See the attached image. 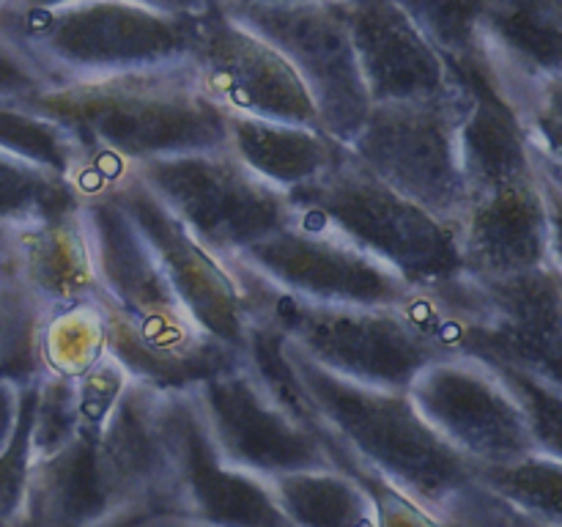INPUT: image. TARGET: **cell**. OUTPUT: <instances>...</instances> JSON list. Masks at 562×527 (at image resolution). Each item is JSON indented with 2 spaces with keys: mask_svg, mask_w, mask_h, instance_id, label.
<instances>
[{
  "mask_svg": "<svg viewBox=\"0 0 562 527\" xmlns=\"http://www.w3.org/2000/svg\"><path fill=\"white\" fill-rule=\"evenodd\" d=\"M283 349L307 421L340 470L393 489L456 527H527L481 486L477 467L423 421L406 390L362 388L318 368L285 340Z\"/></svg>",
  "mask_w": 562,
  "mask_h": 527,
  "instance_id": "obj_1",
  "label": "cell"
},
{
  "mask_svg": "<svg viewBox=\"0 0 562 527\" xmlns=\"http://www.w3.org/2000/svg\"><path fill=\"white\" fill-rule=\"evenodd\" d=\"M25 104L69 130L91 168L228 146V115L201 91L190 64L58 82Z\"/></svg>",
  "mask_w": 562,
  "mask_h": 527,
  "instance_id": "obj_2",
  "label": "cell"
},
{
  "mask_svg": "<svg viewBox=\"0 0 562 527\" xmlns=\"http://www.w3.org/2000/svg\"><path fill=\"white\" fill-rule=\"evenodd\" d=\"M195 16L137 0H14L0 9V33L58 86L187 64Z\"/></svg>",
  "mask_w": 562,
  "mask_h": 527,
  "instance_id": "obj_3",
  "label": "cell"
},
{
  "mask_svg": "<svg viewBox=\"0 0 562 527\" xmlns=\"http://www.w3.org/2000/svg\"><path fill=\"white\" fill-rule=\"evenodd\" d=\"M247 318L269 324L280 338L324 371L362 388L406 390L437 357L401 307L307 302L231 269Z\"/></svg>",
  "mask_w": 562,
  "mask_h": 527,
  "instance_id": "obj_4",
  "label": "cell"
},
{
  "mask_svg": "<svg viewBox=\"0 0 562 527\" xmlns=\"http://www.w3.org/2000/svg\"><path fill=\"white\" fill-rule=\"evenodd\" d=\"M294 209L313 214L415 289L464 272L459 231L373 176L349 146L305 184L289 192Z\"/></svg>",
  "mask_w": 562,
  "mask_h": 527,
  "instance_id": "obj_5",
  "label": "cell"
},
{
  "mask_svg": "<svg viewBox=\"0 0 562 527\" xmlns=\"http://www.w3.org/2000/svg\"><path fill=\"white\" fill-rule=\"evenodd\" d=\"M132 176L217 258L256 245L289 220V192L252 173L225 148L146 159Z\"/></svg>",
  "mask_w": 562,
  "mask_h": 527,
  "instance_id": "obj_6",
  "label": "cell"
},
{
  "mask_svg": "<svg viewBox=\"0 0 562 527\" xmlns=\"http://www.w3.org/2000/svg\"><path fill=\"white\" fill-rule=\"evenodd\" d=\"M464 86L445 99L371 104L351 154L373 176L459 231L467 212V173L461 154Z\"/></svg>",
  "mask_w": 562,
  "mask_h": 527,
  "instance_id": "obj_7",
  "label": "cell"
},
{
  "mask_svg": "<svg viewBox=\"0 0 562 527\" xmlns=\"http://www.w3.org/2000/svg\"><path fill=\"white\" fill-rule=\"evenodd\" d=\"M223 261L269 289L307 302L404 307L417 291L393 267L294 206L280 228Z\"/></svg>",
  "mask_w": 562,
  "mask_h": 527,
  "instance_id": "obj_8",
  "label": "cell"
},
{
  "mask_svg": "<svg viewBox=\"0 0 562 527\" xmlns=\"http://www.w3.org/2000/svg\"><path fill=\"white\" fill-rule=\"evenodd\" d=\"M406 395L423 421L475 467L547 453L514 377L503 368L475 357H434Z\"/></svg>",
  "mask_w": 562,
  "mask_h": 527,
  "instance_id": "obj_9",
  "label": "cell"
},
{
  "mask_svg": "<svg viewBox=\"0 0 562 527\" xmlns=\"http://www.w3.org/2000/svg\"><path fill=\"white\" fill-rule=\"evenodd\" d=\"M209 442L228 464L252 475L338 467L302 412L280 401L239 357L234 368L187 384Z\"/></svg>",
  "mask_w": 562,
  "mask_h": 527,
  "instance_id": "obj_10",
  "label": "cell"
},
{
  "mask_svg": "<svg viewBox=\"0 0 562 527\" xmlns=\"http://www.w3.org/2000/svg\"><path fill=\"white\" fill-rule=\"evenodd\" d=\"M187 64L201 91L225 115L322 130L316 104L294 66L220 3L195 16Z\"/></svg>",
  "mask_w": 562,
  "mask_h": 527,
  "instance_id": "obj_11",
  "label": "cell"
},
{
  "mask_svg": "<svg viewBox=\"0 0 562 527\" xmlns=\"http://www.w3.org/2000/svg\"><path fill=\"white\" fill-rule=\"evenodd\" d=\"M223 9L267 38L294 66L316 104L318 126L349 146L371 113V99L351 47L344 0Z\"/></svg>",
  "mask_w": 562,
  "mask_h": 527,
  "instance_id": "obj_12",
  "label": "cell"
},
{
  "mask_svg": "<svg viewBox=\"0 0 562 527\" xmlns=\"http://www.w3.org/2000/svg\"><path fill=\"white\" fill-rule=\"evenodd\" d=\"M173 478L165 514L203 527H294L263 478L228 464L209 442L184 388L165 390Z\"/></svg>",
  "mask_w": 562,
  "mask_h": 527,
  "instance_id": "obj_13",
  "label": "cell"
},
{
  "mask_svg": "<svg viewBox=\"0 0 562 527\" xmlns=\"http://www.w3.org/2000/svg\"><path fill=\"white\" fill-rule=\"evenodd\" d=\"M554 195L543 173L472 192L459 223L464 269L472 274H519L558 267Z\"/></svg>",
  "mask_w": 562,
  "mask_h": 527,
  "instance_id": "obj_14",
  "label": "cell"
},
{
  "mask_svg": "<svg viewBox=\"0 0 562 527\" xmlns=\"http://www.w3.org/2000/svg\"><path fill=\"white\" fill-rule=\"evenodd\" d=\"M351 47L371 104L428 102L461 88L450 60L393 0H344Z\"/></svg>",
  "mask_w": 562,
  "mask_h": 527,
  "instance_id": "obj_15",
  "label": "cell"
},
{
  "mask_svg": "<svg viewBox=\"0 0 562 527\" xmlns=\"http://www.w3.org/2000/svg\"><path fill=\"white\" fill-rule=\"evenodd\" d=\"M340 146L344 143L313 126L228 115V152L283 192L322 173Z\"/></svg>",
  "mask_w": 562,
  "mask_h": 527,
  "instance_id": "obj_16",
  "label": "cell"
},
{
  "mask_svg": "<svg viewBox=\"0 0 562 527\" xmlns=\"http://www.w3.org/2000/svg\"><path fill=\"white\" fill-rule=\"evenodd\" d=\"M267 483L294 527H379L373 494L340 467L283 472Z\"/></svg>",
  "mask_w": 562,
  "mask_h": 527,
  "instance_id": "obj_17",
  "label": "cell"
},
{
  "mask_svg": "<svg viewBox=\"0 0 562 527\" xmlns=\"http://www.w3.org/2000/svg\"><path fill=\"white\" fill-rule=\"evenodd\" d=\"M80 203L64 176L0 148V228L53 223L75 214Z\"/></svg>",
  "mask_w": 562,
  "mask_h": 527,
  "instance_id": "obj_18",
  "label": "cell"
},
{
  "mask_svg": "<svg viewBox=\"0 0 562 527\" xmlns=\"http://www.w3.org/2000/svg\"><path fill=\"white\" fill-rule=\"evenodd\" d=\"M477 481L527 525L560 527V456L532 453L508 464L477 467Z\"/></svg>",
  "mask_w": 562,
  "mask_h": 527,
  "instance_id": "obj_19",
  "label": "cell"
},
{
  "mask_svg": "<svg viewBox=\"0 0 562 527\" xmlns=\"http://www.w3.org/2000/svg\"><path fill=\"white\" fill-rule=\"evenodd\" d=\"M450 60L453 69L470 64L477 53L483 0H393Z\"/></svg>",
  "mask_w": 562,
  "mask_h": 527,
  "instance_id": "obj_20",
  "label": "cell"
},
{
  "mask_svg": "<svg viewBox=\"0 0 562 527\" xmlns=\"http://www.w3.org/2000/svg\"><path fill=\"white\" fill-rule=\"evenodd\" d=\"M38 384V382H36ZM36 384L31 388L22 412L20 428L9 448L0 453V525H11L20 519L22 505H25L27 475H31L33 453H31V421H33V401H36Z\"/></svg>",
  "mask_w": 562,
  "mask_h": 527,
  "instance_id": "obj_21",
  "label": "cell"
},
{
  "mask_svg": "<svg viewBox=\"0 0 562 527\" xmlns=\"http://www.w3.org/2000/svg\"><path fill=\"white\" fill-rule=\"evenodd\" d=\"M47 86V77L0 33V102H27Z\"/></svg>",
  "mask_w": 562,
  "mask_h": 527,
  "instance_id": "obj_22",
  "label": "cell"
},
{
  "mask_svg": "<svg viewBox=\"0 0 562 527\" xmlns=\"http://www.w3.org/2000/svg\"><path fill=\"white\" fill-rule=\"evenodd\" d=\"M33 388V384H31ZM31 388H16L11 382H0V453L11 445L16 428H20L22 412Z\"/></svg>",
  "mask_w": 562,
  "mask_h": 527,
  "instance_id": "obj_23",
  "label": "cell"
},
{
  "mask_svg": "<svg viewBox=\"0 0 562 527\" xmlns=\"http://www.w3.org/2000/svg\"><path fill=\"white\" fill-rule=\"evenodd\" d=\"M25 3H64V0H25ZM137 3L154 5V9L170 11V14H203L217 0H137Z\"/></svg>",
  "mask_w": 562,
  "mask_h": 527,
  "instance_id": "obj_24",
  "label": "cell"
},
{
  "mask_svg": "<svg viewBox=\"0 0 562 527\" xmlns=\"http://www.w3.org/2000/svg\"><path fill=\"white\" fill-rule=\"evenodd\" d=\"M119 527H203V525L187 522V519H181V516L165 514V511H154V514L135 516V519L124 522V525H119Z\"/></svg>",
  "mask_w": 562,
  "mask_h": 527,
  "instance_id": "obj_25",
  "label": "cell"
},
{
  "mask_svg": "<svg viewBox=\"0 0 562 527\" xmlns=\"http://www.w3.org/2000/svg\"><path fill=\"white\" fill-rule=\"evenodd\" d=\"M220 5L239 9V5H294V3H335V0H217Z\"/></svg>",
  "mask_w": 562,
  "mask_h": 527,
  "instance_id": "obj_26",
  "label": "cell"
},
{
  "mask_svg": "<svg viewBox=\"0 0 562 527\" xmlns=\"http://www.w3.org/2000/svg\"><path fill=\"white\" fill-rule=\"evenodd\" d=\"M9 3H14V0H0V9H5Z\"/></svg>",
  "mask_w": 562,
  "mask_h": 527,
  "instance_id": "obj_27",
  "label": "cell"
},
{
  "mask_svg": "<svg viewBox=\"0 0 562 527\" xmlns=\"http://www.w3.org/2000/svg\"><path fill=\"white\" fill-rule=\"evenodd\" d=\"M0 527H11V525H0Z\"/></svg>",
  "mask_w": 562,
  "mask_h": 527,
  "instance_id": "obj_28",
  "label": "cell"
}]
</instances>
